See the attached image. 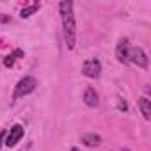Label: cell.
I'll list each match as a JSON object with an SVG mask.
<instances>
[{"label": "cell", "mask_w": 151, "mask_h": 151, "mask_svg": "<svg viewBox=\"0 0 151 151\" xmlns=\"http://www.w3.org/2000/svg\"><path fill=\"white\" fill-rule=\"evenodd\" d=\"M128 50H130V46H128V39H126V37L119 39L117 48H116V57H117L119 62L128 64Z\"/></svg>", "instance_id": "8992f818"}, {"label": "cell", "mask_w": 151, "mask_h": 151, "mask_svg": "<svg viewBox=\"0 0 151 151\" xmlns=\"http://www.w3.org/2000/svg\"><path fill=\"white\" fill-rule=\"evenodd\" d=\"M4 139H6V130H0V147L4 144Z\"/></svg>", "instance_id": "4fadbf2b"}, {"label": "cell", "mask_w": 151, "mask_h": 151, "mask_svg": "<svg viewBox=\"0 0 151 151\" xmlns=\"http://www.w3.org/2000/svg\"><path fill=\"white\" fill-rule=\"evenodd\" d=\"M36 86H37V80H36L34 77H23V78L18 82V86H16L14 98H20V96H27V94H30V93L36 89Z\"/></svg>", "instance_id": "7a4b0ae2"}, {"label": "cell", "mask_w": 151, "mask_h": 151, "mask_svg": "<svg viewBox=\"0 0 151 151\" xmlns=\"http://www.w3.org/2000/svg\"><path fill=\"white\" fill-rule=\"evenodd\" d=\"M23 133H25L23 126H22V124H14V126L9 130V133L6 135V139H4V146H7V147H14V146L20 142V139L23 137Z\"/></svg>", "instance_id": "277c9868"}, {"label": "cell", "mask_w": 151, "mask_h": 151, "mask_svg": "<svg viewBox=\"0 0 151 151\" xmlns=\"http://www.w3.org/2000/svg\"><path fill=\"white\" fill-rule=\"evenodd\" d=\"M117 109H119V110H123V112H126V110H128L126 101H124V100H119V101H117Z\"/></svg>", "instance_id": "7c38bea8"}, {"label": "cell", "mask_w": 151, "mask_h": 151, "mask_svg": "<svg viewBox=\"0 0 151 151\" xmlns=\"http://www.w3.org/2000/svg\"><path fill=\"white\" fill-rule=\"evenodd\" d=\"M82 142L86 146H89V147H96V146L101 144V137L96 135V133H84L82 135Z\"/></svg>", "instance_id": "9c48e42d"}, {"label": "cell", "mask_w": 151, "mask_h": 151, "mask_svg": "<svg viewBox=\"0 0 151 151\" xmlns=\"http://www.w3.org/2000/svg\"><path fill=\"white\" fill-rule=\"evenodd\" d=\"M37 9H39V4H34V6H30V7H23V9L20 11V16H22V18H30Z\"/></svg>", "instance_id": "8fae6325"}, {"label": "cell", "mask_w": 151, "mask_h": 151, "mask_svg": "<svg viewBox=\"0 0 151 151\" xmlns=\"http://www.w3.org/2000/svg\"><path fill=\"white\" fill-rule=\"evenodd\" d=\"M123 151H130V149H123Z\"/></svg>", "instance_id": "2e32d148"}, {"label": "cell", "mask_w": 151, "mask_h": 151, "mask_svg": "<svg viewBox=\"0 0 151 151\" xmlns=\"http://www.w3.org/2000/svg\"><path fill=\"white\" fill-rule=\"evenodd\" d=\"M139 107H140V112L144 116V119H151V101L147 100V96H142L139 98Z\"/></svg>", "instance_id": "ba28073f"}, {"label": "cell", "mask_w": 151, "mask_h": 151, "mask_svg": "<svg viewBox=\"0 0 151 151\" xmlns=\"http://www.w3.org/2000/svg\"><path fill=\"white\" fill-rule=\"evenodd\" d=\"M128 62H133V64H137L139 68L146 69V68H147V55H146V52H144L142 48H139V46L130 48V50H128Z\"/></svg>", "instance_id": "3957f363"}, {"label": "cell", "mask_w": 151, "mask_h": 151, "mask_svg": "<svg viewBox=\"0 0 151 151\" xmlns=\"http://www.w3.org/2000/svg\"><path fill=\"white\" fill-rule=\"evenodd\" d=\"M0 22H4V23H7V22H11V18H7V16H0Z\"/></svg>", "instance_id": "5bb4252c"}, {"label": "cell", "mask_w": 151, "mask_h": 151, "mask_svg": "<svg viewBox=\"0 0 151 151\" xmlns=\"http://www.w3.org/2000/svg\"><path fill=\"white\" fill-rule=\"evenodd\" d=\"M84 75L87 78H98L100 75H101V64L98 59H89L84 62V68H82Z\"/></svg>", "instance_id": "5b68a950"}, {"label": "cell", "mask_w": 151, "mask_h": 151, "mask_svg": "<svg viewBox=\"0 0 151 151\" xmlns=\"http://www.w3.org/2000/svg\"><path fill=\"white\" fill-rule=\"evenodd\" d=\"M60 14H62V29H64V37L68 43V48L73 50L77 43V23H75V14H73V4L64 0L60 2Z\"/></svg>", "instance_id": "6da1fadb"}, {"label": "cell", "mask_w": 151, "mask_h": 151, "mask_svg": "<svg viewBox=\"0 0 151 151\" xmlns=\"http://www.w3.org/2000/svg\"><path fill=\"white\" fill-rule=\"evenodd\" d=\"M71 151H80V149L78 147H71Z\"/></svg>", "instance_id": "9a60e30c"}, {"label": "cell", "mask_w": 151, "mask_h": 151, "mask_svg": "<svg viewBox=\"0 0 151 151\" xmlns=\"http://www.w3.org/2000/svg\"><path fill=\"white\" fill-rule=\"evenodd\" d=\"M84 101H86V105L87 107H98V93L93 89V87H87L86 91H84Z\"/></svg>", "instance_id": "52a82bcc"}, {"label": "cell", "mask_w": 151, "mask_h": 151, "mask_svg": "<svg viewBox=\"0 0 151 151\" xmlns=\"http://www.w3.org/2000/svg\"><path fill=\"white\" fill-rule=\"evenodd\" d=\"M20 57H23V50H20V48H18V50H14L11 55H7V57L4 59V66H6V68H13L14 60H16V59H20Z\"/></svg>", "instance_id": "30bf717a"}]
</instances>
